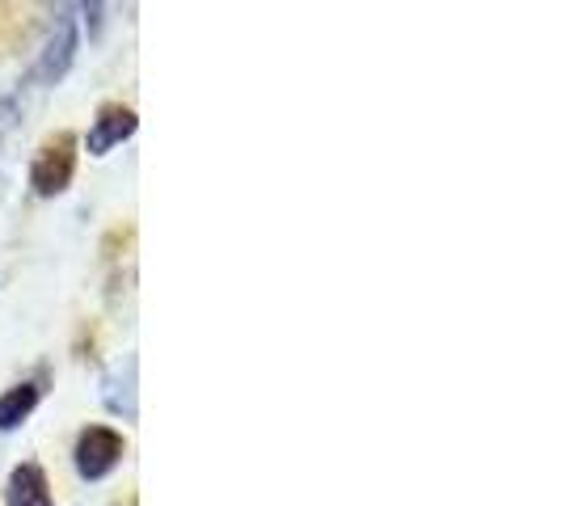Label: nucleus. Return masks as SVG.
<instances>
[{"label": "nucleus", "mask_w": 561, "mask_h": 506, "mask_svg": "<svg viewBox=\"0 0 561 506\" xmlns=\"http://www.w3.org/2000/svg\"><path fill=\"white\" fill-rule=\"evenodd\" d=\"M102 401L111 405L114 414L136 418V359H127V364L114 367L111 376H106V393H102Z\"/></svg>", "instance_id": "7"}, {"label": "nucleus", "mask_w": 561, "mask_h": 506, "mask_svg": "<svg viewBox=\"0 0 561 506\" xmlns=\"http://www.w3.org/2000/svg\"><path fill=\"white\" fill-rule=\"evenodd\" d=\"M136 127H140V118H136L131 106H123V102H106V106H98V114H93V127H89L84 148H89L93 157H106L111 148H118L123 140H131V136H136Z\"/></svg>", "instance_id": "4"}, {"label": "nucleus", "mask_w": 561, "mask_h": 506, "mask_svg": "<svg viewBox=\"0 0 561 506\" xmlns=\"http://www.w3.org/2000/svg\"><path fill=\"white\" fill-rule=\"evenodd\" d=\"M4 503L9 506H56L43 464H34V460L18 464V469L9 473V485H4Z\"/></svg>", "instance_id": "5"}, {"label": "nucleus", "mask_w": 561, "mask_h": 506, "mask_svg": "<svg viewBox=\"0 0 561 506\" xmlns=\"http://www.w3.org/2000/svg\"><path fill=\"white\" fill-rule=\"evenodd\" d=\"M72 177H77V136L56 131L38 143V152L30 161V186L38 198H56L72 186Z\"/></svg>", "instance_id": "1"}, {"label": "nucleus", "mask_w": 561, "mask_h": 506, "mask_svg": "<svg viewBox=\"0 0 561 506\" xmlns=\"http://www.w3.org/2000/svg\"><path fill=\"white\" fill-rule=\"evenodd\" d=\"M38 401H43V380H22V384H13L9 393L0 396V435L18 430V426L38 410Z\"/></svg>", "instance_id": "6"}, {"label": "nucleus", "mask_w": 561, "mask_h": 506, "mask_svg": "<svg viewBox=\"0 0 561 506\" xmlns=\"http://www.w3.org/2000/svg\"><path fill=\"white\" fill-rule=\"evenodd\" d=\"M77 47H81V38H77V18H72V9H59V13H56V30H51V38H47L43 56H38V64H34L30 81L43 84V89L59 84L64 77H68L72 59H77Z\"/></svg>", "instance_id": "3"}, {"label": "nucleus", "mask_w": 561, "mask_h": 506, "mask_svg": "<svg viewBox=\"0 0 561 506\" xmlns=\"http://www.w3.org/2000/svg\"><path fill=\"white\" fill-rule=\"evenodd\" d=\"M123 451H127V439L114 430V426H84L81 439H77V473L84 481H102L111 478L114 469L123 464Z\"/></svg>", "instance_id": "2"}]
</instances>
